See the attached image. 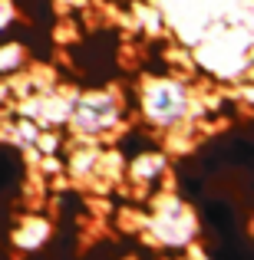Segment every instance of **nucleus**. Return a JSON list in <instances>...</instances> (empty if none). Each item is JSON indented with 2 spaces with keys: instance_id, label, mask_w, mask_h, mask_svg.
<instances>
[]
</instances>
